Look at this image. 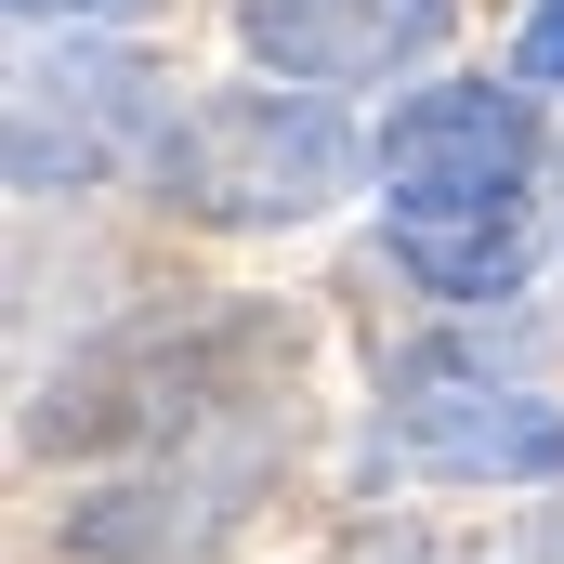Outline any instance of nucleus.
I'll return each instance as SVG.
<instances>
[{"label":"nucleus","mask_w":564,"mask_h":564,"mask_svg":"<svg viewBox=\"0 0 564 564\" xmlns=\"http://www.w3.org/2000/svg\"><path fill=\"white\" fill-rule=\"evenodd\" d=\"M381 197H394V263L421 289H446V302L512 289L525 237H539V119H525V93H486V79L408 93L381 119Z\"/></svg>","instance_id":"nucleus-1"},{"label":"nucleus","mask_w":564,"mask_h":564,"mask_svg":"<svg viewBox=\"0 0 564 564\" xmlns=\"http://www.w3.org/2000/svg\"><path fill=\"white\" fill-rule=\"evenodd\" d=\"M539 564H564V525H552V539H539Z\"/></svg>","instance_id":"nucleus-8"},{"label":"nucleus","mask_w":564,"mask_h":564,"mask_svg":"<svg viewBox=\"0 0 564 564\" xmlns=\"http://www.w3.org/2000/svg\"><path fill=\"white\" fill-rule=\"evenodd\" d=\"M433 26H446V0H237V40L276 79H315V93L433 53Z\"/></svg>","instance_id":"nucleus-4"},{"label":"nucleus","mask_w":564,"mask_h":564,"mask_svg":"<svg viewBox=\"0 0 564 564\" xmlns=\"http://www.w3.org/2000/svg\"><path fill=\"white\" fill-rule=\"evenodd\" d=\"M525 79H552V93H564V0L525 13Z\"/></svg>","instance_id":"nucleus-6"},{"label":"nucleus","mask_w":564,"mask_h":564,"mask_svg":"<svg viewBox=\"0 0 564 564\" xmlns=\"http://www.w3.org/2000/svg\"><path fill=\"white\" fill-rule=\"evenodd\" d=\"M394 433L433 473H459V486H539V473H564V408L525 394V381L459 368V355H421L394 381Z\"/></svg>","instance_id":"nucleus-3"},{"label":"nucleus","mask_w":564,"mask_h":564,"mask_svg":"<svg viewBox=\"0 0 564 564\" xmlns=\"http://www.w3.org/2000/svg\"><path fill=\"white\" fill-rule=\"evenodd\" d=\"M53 66H26L13 79V184H53ZM158 119V93H144L132 66H79V106H66V184H93L106 158H119V132H144Z\"/></svg>","instance_id":"nucleus-5"},{"label":"nucleus","mask_w":564,"mask_h":564,"mask_svg":"<svg viewBox=\"0 0 564 564\" xmlns=\"http://www.w3.org/2000/svg\"><path fill=\"white\" fill-rule=\"evenodd\" d=\"M341 171H355V132L302 93H210L158 119V184L210 224H302L341 197Z\"/></svg>","instance_id":"nucleus-2"},{"label":"nucleus","mask_w":564,"mask_h":564,"mask_svg":"<svg viewBox=\"0 0 564 564\" xmlns=\"http://www.w3.org/2000/svg\"><path fill=\"white\" fill-rule=\"evenodd\" d=\"M13 13H144V0H13Z\"/></svg>","instance_id":"nucleus-7"}]
</instances>
